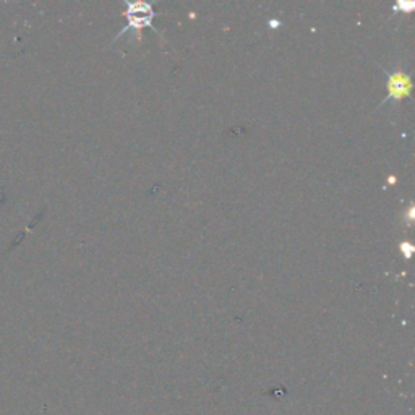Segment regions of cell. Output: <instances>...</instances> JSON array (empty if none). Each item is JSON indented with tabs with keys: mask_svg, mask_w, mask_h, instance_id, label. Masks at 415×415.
Here are the masks:
<instances>
[{
	"mask_svg": "<svg viewBox=\"0 0 415 415\" xmlns=\"http://www.w3.org/2000/svg\"><path fill=\"white\" fill-rule=\"evenodd\" d=\"M127 7H129V10H127L125 15L127 18H129V26H127L125 30H122L117 35V37L124 35L129 28H134V30L138 31V40H140V31L143 30V28L151 26V20L154 16L151 5L143 4V2H134V4H127ZM117 37H115V40H117Z\"/></svg>",
	"mask_w": 415,
	"mask_h": 415,
	"instance_id": "obj_1",
	"label": "cell"
},
{
	"mask_svg": "<svg viewBox=\"0 0 415 415\" xmlns=\"http://www.w3.org/2000/svg\"><path fill=\"white\" fill-rule=\"evenodd\" d=\"M411 88H412V83H411V76L406 75V74H394L390 76L388 80V98L385 99V103L388 101V99H394V101H401V99L407 98L409 94H411Z\"/></svg>",
	"mask_w": 415,
	"mask_h": 415,
	"instance_id": "obj_2",
	"label": "cell"
},
{
	"mask_svg": "<svg viewBox=\"0 0 415 415\" xmlns=\"http://www.w3.org/2000/svg\"><path fill=\"white\" fill-rule=\"evenodd\" d=\"M412 8H414L412 2H399L394 7V10H404V12H411Z\"/></svg>",
	"mask_w": 415,
	"mask_h": 415,
	"instance_id": "obj_3",
	"label": "cell"
},
{
	"mask_svg": "<svg viewBox=\"0 0 415 415\" xmlns=\"http://www.w3.org/2000/svg\"><path fill=\"white\" fill-rule=\"evenodd\" d=\"M401 252L406 255V258H409L412 255V252H414V247L411 245V243H402L401 245Z\"/></svg>",
	"mask_w": 415,
	"mask_h": 415,
	"instance_id": "obj_4",
	"label": "cell"
}]
</instances>
